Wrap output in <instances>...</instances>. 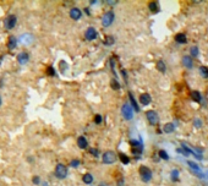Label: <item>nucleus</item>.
Masks as SVG:
<instances>
[{"label":"nucleus","instance_id":"obj_1","mask_svg":"<svg viewBox=\"0 0 208 186\" xmlns=\"http://www.w3.org/2000/svg\"><path fill=\"white\" fill-rule=\"evenodd\" d=\"M138 173H140L141 180H142L143 182H148V181H151V179H152V171H151V169H149L148 166H146V165H141V166H140V169H138Z\"/></svg>","mask_w":208,"mask_h":186},{"label":"nucleus","instance_id":"obj_2","mask_svg":"<svg viewBox=\"0 0 208 186\" xmlns=\"http://www.w3.org/2000/svg\"><path fill=\"white\" fill-rule=\"evenodd\" d=\"M121 114H123L124 119L131 120V119L134 118V109H132V107H131L129 103H125V104L123 106V108H121Z\"/></svg>","mask_w":208,"mask_h":186},{"label":"nucleus","instance_id":"obj_3","mask_svg":"<svg viewBox=\"0 0 208 186\" xmlns=\"http://www.w3.org/2000/svg\"><path fill=\"white\" fill-rule=\"evenodd\" d=\"M102 160H103V163H106V164H113L117 160V154L113 151H107V152H104V154L102 157Z\"/></svg>","mask_w":208,"mask_h":186},{"label":"nucleus","instance_id":"obj_4","mask_svg":"<svg viewBox=\"0 0 208 186\" xmlns=\"http://www.w3.org/2000/svg\"><path fill=\"white\" fill-rule=\"evenodd\" d=\"M55 176L58 179H65L67 176V168L64 164H58L55 166Z\"/></svg>","mask_w":208,"mask_h":186},{"label":"nucleus","instance_id":"obj_5","mask_svg":"<svg viewBox=\"0 0 208 186\" xmlns=\"http://www.w3.org/2000/svg\"><path fill=\"white\" fill-rule=\"evenodd\" d=\"M114 22V13L113 11H108L103 15V19H102V23L104 27H109L112 23Z\"/></svg>","mask_w":208,"mask_h":186},{"label":"nucleus","instance_id":"obj_6","mask_svg":"<svg viewBox=\"0 0 208 186\" xmlns=\"http://www.w3.org/2000/svg\"><path fill=\"white\" fill-rule=\"evenodd\" d=\"M16 22H17V17H16L15 15H9V16L5 19V21H4L5 28H6V30H13V28H15Z\"/></svg>","mask_w":208,"mask_h":186},{"label":"nucleus","instance_id":"obj_7","mask_svg":"<svg viewBox=\"0 0 208 186\" xmlns=\"http://www.w3.org/2000/svg\"><path fill=\"white\" fill-rule=\"evenodd\" d=\"M146 116H147V120H148V123L151 125H157L158 121H159V116L154 110H148L146 113Z\"/></svg>","mask_w":208,"mask_h":186},{"label":"nucleus","instance_id":"obj_8","mask_svg":"<svg viewBox=\"0 0 208 186\" xmlns=\"http://www.w3.org/2000/svg\"><path fill=\"white\" fill-rule=\"evenodd\" d=\"M97 36H98V32L95 31V28H93V27H88L87 30H86V32H84V38L87 39V41H94L95 38H97Z\"/></svg>","mask_w":208,"mask_h":186},{"label":"nucleus","instance_id":"obj_9","mask_svg":"<svg viewBox=\"0 0 208 186\" xmlns=\"http://www.w3.org/2000/svg\"><path fill=\"white\" fill-rule=\"evenodd\" d=\"M81 16H82V11H81L78 8H72V9L70 10V17H71L72 20L77 21V20L81 19Z\"/></svg>","mask_w":208,"mask_h":186},{"label":"nucleus","instance_id":"obj_10","mask_svg":"<svg viewBox=\"0 0 208 186\" xmlns=\"http://www.w3.org/2000/svg\"><path fill=\"white\" fill-rule=\"evenodd\" d=\"M28 60H30V55H28V53H26V52H21V53L17 55V61H19V64H21V65L27 64Z\"/></svg>","mask_w":208,"mask_h":186},{"label":"nucleus","instance_id":"obj_11","mask_svg":"<svg viewBox=\"0 0 208 186\" xmlns=\"http://www.w3.org/2000/svg\"><path fill=\"white\" fill-rule=\"evenodd\" d=\"M181 63H182V65H184L186 69H192V67H193V60H192V58H191L190 55L182 56Z\"/></svg>","mask_w":208,"mask_h":186},{"label":"nucleus","instance_id":"obj_12","mask_svg":"<svg viewBox=\"0 0 208 186\" xmlns=\"http://www.w3.org/2000/svg\"><path fill=\"white\" fill-rule=\"evenodd\" d=\"M151 102H152V98L148 93H142L140 96V103L142 106H148V104H151Z\"/></svg>","mask_w":208,"mask_h":186},{"label":"nucleus","instance_id":"obj_13","mask_svg":"<svg viewBox=\"0 0 208 186\" xmlns=\"http://www.w3.org/2000/svg\"><path fill=\"white\" fill-rule=\"evenodd\" d=\"M77 146L81 148V149H84L88 147V142H87V138L84 136H80L77 138Z\"/></svg>","mask_w":208,"mask_h":186},{"label":"nucleus","instance_id":"obj_14","mask_svg":"<svg viewBox=\"0 0 208 186\" xmlns=\"http://www.w3.org/2000/svg\"><path fill=\"white\" fill-rule=\"evenodd\" d=\"M16 45H17L16 38H15L14 36H10L9 39H8V49H9V50H14V49L16 48Z\"/></svg>","mask_w":208,"mask_h":186},{"label":"nucleus","instance_id":"obj_15","mask_svg":"<svg viewBox=\"0 0 208 186\" xmlns=\"http://www.w3.org/2000/svg\"><path fill=\"white\" fill-rule=\"evenodd\" d=\"M175 42L179 43V44H185L187 42V38H186V34L185 33H178L175 36Z\"/></svg>","mask_w":208,"mask_h":186},{"label":"nucleus","instance_id":"obj_16","mask_svg":"<svg viewBox=\"0 0 208 186\" xmlns=\"http://www.w3.org/2000/svg\"><path fill=\"white\" fill-rule=\"evenodd\" d=\"M174 130H175V125H174L173 123H167V124L163 126V131H164L165 134H171V132H174Z\"/></svg>","mask_w":208,"mask_h":186},{"label":"nucleus","instance_id":"obj_17","mask_svg":"<svg viewBox=\"0 0 208 186\" xmlns=\"http://www.w3.org/2000/svg\"><path fill=\"white\" fill-rule=\"evenodd\" d=\"M191 98H192V101H195L197 103H199L202 101V96H201V93L198 91H192L191 92Z\"/></svg>","mask_w":208,"mask_h":186},{"label":"nucleus","instance_id":"obj_18","mask_svg":"<svg viewBox=\"0 0 208 186\" xmlns=\"http://www.w3.org/2000/svg\"><path fill=\"white\" fill-rule=\"evenodd\" d=\"M82 181H83L86 185H91V184L93 182V175H92V174H89V173L84 174V175L82 176Z\"/></svg>","mask_w":208,"mask_h":186},{"label":"nucleus","instance_id":"obj_19","mask_svg":"<svg viewBox=\"0 0 208 186\" xmlns=\"http://www.w3.org/2000/svg\"><path fill=\"white\" fill-rule=\"evenodd\" d=\"M157 70L159 71V72H162V73H164L165 72V70H167V66H165V63L163 61V60H158L157 61Z\"/></svg>","mask_w":208,"mask_h":186},{"label":"nucleus","instance_id":"obj_20","mask_svg":"<svg viewBox=\"0 0 208 186\" xmlns=\"http://www.w3.org/2000/svg\"><path fill=\"white\" fill-rule=\"evenodd\" d=\"M129 98H130V102H131V107H134V109L136 110V112H138L140 110V108H138V106H137V103H136V99L134 98V96H132V93L131 92H129Z\"/></svg>","mask_w":208,"mask_h":186},{"label":"nucleus","instance_id":"obj_21","mask_svg":"<svg viewBox=\"0 0 208 186\" xmlns=\"http://www.w3.org/2000/svg\"><path fill=\"white\" fill-rule=\"evenodd\" d=\"M148 9H149L152 13H158V10H159L158 3H157V2H151V3L148 4Z\"/></svg>","mask_w":208,"mask_h":186},{"label":"nucleus","instance_id":"obj_22","mask_svg":"<svg viewBox=\"0 0 208 186\" xmlns=\"http://www.w3.org/2000/svg\"><path fill=\"white\" fill-rule=\"evenodd\" d=\"M119 159L123 164H129L130 163V158L125 154V153H119Z\"/></svg>","mask_w":208,"mask_h":186},{"label":"nucleus","instance_id":"obj_23","mask_svg":"<svg viewBox=\"0 0 208 186\" xmlns=\"http://www.w3.org/2000/svg\"><path fill=\"white\" fill-rule=\"evenodd\" d=\"M199 75L203 78H208V69L206 66H201L199 67Z\"/></svg>","mask_w":208,"mask_h":186},{"label":"nucleus","instance_id":"obj_24","mask_svg":"<svg viewBox=\"0 0 208 186\" xmlns=\"http://www.w3.org/2000/svg\"><path fill=\"white\" fill-rule=\"evenodd\" d=\"M190 53H191V58H192V56H193V58L198 56V48H197L196 45L191 47V48H190Z\"/></svg>","mask_w":208,"mask_h":186},{"label":"nucleus","instance_id":"obj_25","mask_svg":"<svg viewBox=\"0 0 208 186\" xmlns=\"http://www.w3.org/2000/svg\"><path fill=\"white\" fill-rule=\"evenodd\" d=\"M171 180L173 181H179V170H176V169H174V170H171Z\"/></svg>","mask_w":208,"mask_h":186},{"label":"nucleus","instance_id":"obj_26","mask_svg":"<svg viewBox=\"0 0 208 186\" xmlns=\"http://www.w3.org/2000/svg\"><path fill=\"white\" fill-rule=\"evenodd\" d=\"M104 44H106V45H113L114 44V38L112 36L106 37V39H104Z\"/></svg>","mask_w":208,"mask_h":186},{"label":"nucleus","instance_id":"obj_27","mask_svg":"<svg viewBox=\"0 0 208 186\" xmlns=\"http://www.w3.org/2000/svg\"><path fill=\"white\" fill-rule=\"evenodd\" d=\"M158 154H159V157H160L162 159H164V160H168V159H169V156H168L167 151H164V149H160V151L158 152Z\"/></svg>","mask_w":208,"mask_h":186},{"label":"nucleus","instance_id":"obj_28","mask_svg":"<svg viewBox=\"0 0 208 186\" xmlns=\"http://www.w3.org/2000/svg\"><path fill=\"white\" fill-rule=\"evenodd\" d=\"M110 86H112V88H113V89H115V91L120 89V83H119L117 80H112V82H110Z\"/></svg>","mask_w":208,"mask_h":186},{"label":"nucleus","instance_id":"obj_29","mask_svg":"<svg viewBox=\"0 0 208 186\" xmlns=\"http://www.w3.org/2000/svg\"><path fill=\"white\" fill-rule=\"evenodd\" d=\"M59 67H60V71H61V72H65V70L67 69V64H66V61H64V60L59 61Z\"/></svg>","mask_w":208,"mask_h":186},{"label":"nucleus","instance_id":"obj_30","mask_svg":"<svg viewBox=\"0 0 208 186\" xmlns=\"http://www.w3.org/2000/svg\"><path fill=\"white\" fill-rule=\"evenodd\" d=\"M47 75L48 76H55V71H54L53 66H48L47 67Z\"/></svg>","mask_w":208,"mask_h":186},{"label":"nucleus","instance_id":"obj_31","mask_svg":"<svg viewBox=\"0 0 208 186\" xmlns=\"http://www.w3.org/2000/svg\"><path fill=\"white\" fill-rule=\"evenodd\" d=\"M80 164H81V162H80L78 159H74V160H71V163H70V165H71L72 168H77Z\"/></svg>","mask_w":208,"mask_h":186},{"label":"nucleus","instance_id":"obj_32","mask_svg":"<svg viewBox=\"0 0 208 186\" xmlns=\"http://www.w3.org/2000/svg\"><path fill=\"white\" fill-rule=\"evenodd\" d=\"M102 120H103V119H102V116H100L99 114H97V115L94 116V123H95L97 125H99V124H102Z\"/></svg>","mask_w":208,"mask_h":186},{"label":"nucleus","instance_id":"obj_33","mask_svg":"<svg viewBox=\"0 0 208 186\" xmlns=\"http://www.w3.org/2000/svg\"><path fill=\"white\" fill-rule=\"evenodd\" d=\"M193 125H195V127H197V129H199L201 126H202V121L199 120V119H195V123H193Z\"/></svg>","mask_w":208,"mask_h":186},{"label":"nucleus","instance_id":"obj_34","mask_svg":"<svg viewBox=\"0 0 208 186\" xmlns=\"http://www.w3.org/2000/svg\"><path fill=\"white\" fill-rule=\"evenodd\" d=\"M89 153H91L92 156H94V157H98V156H99V152H98V149H95V148H89Z\"/></svg>","mask_w":208,"mask_h":186},{"label":"nucleus","instance_id":"obj_35","mask_svg":"<svg viewBox=\"0 0 208 186\" xmlns=\"http://www.w3.org/2000/svg\"><path fill=\"white\" fill-rule=\"evenodd\" d=\"M32 181H33V184H34V185H39V182H41V177H39V176H33Z\"/></svg>","mask_w":208,"mask_h":186},{"label":"nucleus","instance_id":"obj_36","mask_svg":"<svg viewBox=\"0 0 208 186\" xmlns=\"http://www.w3.org/2000/svg\"><path fill=\"white\" fill-rule=\"evenodd\" d=\"M107 4H108V5H112V6H114L115 4H118V2H117V0H108V2H107Z\"/></svg>","mask_w":208,"mask_h":186},{"label":"nucleus","instance_id":"obj_37","mask_svg":"<svg viewBox=\"0 0 208 186\" xmlns=\"http://www.w3.org/2000/svg\"><path fill=\"white\" fill-rule=\"evenodd\" d=\"M130 143H131V146H138V145H140V143H138V141H135V140L130 141Z\"/></svg>","mask_w":208,"mask_h":186},{"label":"nucleus","instance_id":"obj_38","mask_svg":"<svg viewBox=\"0 0 208 186\" xmlns=\"http://www.w3.org/2000/svg\"><path fill=\"white\" fill-rule=\"evenodd\" d=\"M118 186H124V180L123 179L120 181H118Z\"/></svg>","mask_w":208,"mask_h":186},{"label":"nucleus","instance_id":"obj_39","mask_svg":"<svg viewBox=\"0 0 208 186\" xmlns=\"http://www.w3.org/2000/svg\"><path fill=\"white\" fill-rule=\"evenodd\" d=\"M98 186H109V185H108L107 182H100V184H99Z\"/></svg>","mask_w":208,"mask_h":186},{"label":"nucleus","instance_id":"obj_40","mask_svg":"<svg viewBox=\"0 0 208 186\" xmlns=\"http://www.w3.org/2000/svg\"><path fill=\"white\" fill-rule=\"evenodd\" d=\"M84 11H86V13H87V14H88V16H89V15H91V11H89V10H88V8H86V9H84Z\"/></svg>","mask_w":208,"mask_h":186},{"label":"nucleus","instance_id":"obj_41","mask_svg":"<svg viewBox=\"0 0 208 186\" xmlns=\"http://www.w3.org/2000/svg\"><path fill=\"white\" fill-rule=\"evenodd\" d=\"M2 103H3V101H2V97H0V107H2Z\"/></svg>","mask_w":208,"mask_h":186},{"label":"nucleus","instance_id":"obj_42","mask_svg":"<svg viewBox=\"0 0 208 186\" xmlns=\"http://www.w3.org/2000/svg\"><path fill=\"white\" fill-rule=\"evenodd\" d=\"M2 60H3V58H2V56H0V64H2Z\"/></svg>","mask_w":208,"mask_h":186}]
</instances>
